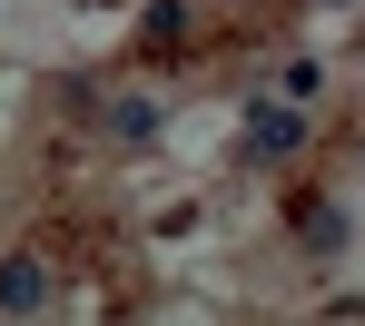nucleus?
<instances>
[{
	"label": "nucleus",
	"mask_w": 365,
	"mask_h": 326,
	"mask_svg": "<svg viewBox=\"0 0 365 326\" xmlns=\"http://www.w3.org/2000/svg\"><path fill=\"white\" fill-rule=\"evenodd\" d=\"M40 297H50L40 258H10V277H0V307H40Z\"/></svg>",
	"instance_id": "1"
},
{
	"label": "nucleus",
	"mask_w": 365,
	"mask_h": 326,
	"mask_svg": "<svg viewBox=\"0 0 365 326\" xmlns=\"http://www.w3.org/2000/svg\"><path fill=\"white\" fill-rule=\"evenodd\" d=\"M297 138H306L297 109H267V119H257V148H267V158H277V148H297Z\"/></svg>",
	"instance_id": "2"
}]
</instances>
